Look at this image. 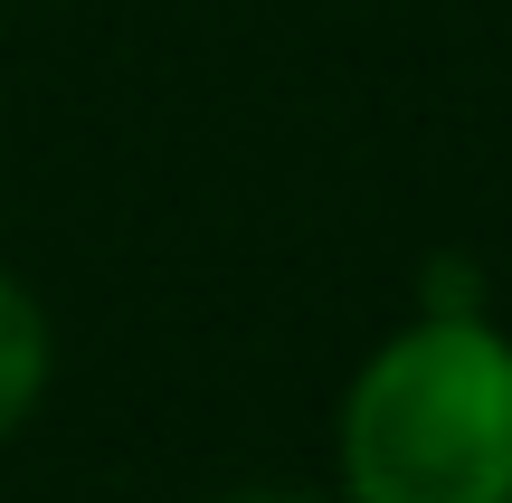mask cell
I'll return each mask as SVG.
<instances>
[{
    "instance_id": "1",
    "label": "cell",
    "mask_w": 512,
    "mask_h": 503,
    "mask_svg": "<svg viewBox=\"0 0 512 503\" xmlns=\"http://www.w3.org/2000/svg\"><path fill=\"white\" fill-rule=\"evenodd\" d=\"M342 466L351 503H512V352L475 314H427L361 371Z\"/></svg>"
},
{
    "instance_id": "2",
    "label": "cell",
    "mask_w": 512,
    "mask_h": 503,
    "mask_svg": "<svg viewBox=\"0 0 512 503\" xmlns=\"http://www.w3.org/2000/svg\"><path fill=\"white\" fill-rule=\"evenodd\" d=\"M38 380H48V323H38V304L0 276V437L29 418Z\"/></svg>"
},
{
    "instance_id": "3",
    "label": "cell",
    "mask_w": 512,
    "mask_h": 503,
    "mask_svg": "<svg viewBox=\"0 0 512 503\" xmlns=\"http://www.w3.org/2000/svg\"><path fill=\"white\" fill-rule=\"evenodd\" d=\"M475 295H484V285H475V266H456V257H437V266H427V314H475Z\"/></svg>"
}]
</instances>
